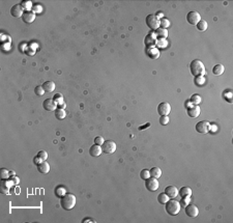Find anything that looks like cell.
<instances>
[{"mask_svg":"<svg viewBox=\"0 0 233 223\" xmlns=\"http://www.w3.org/2000/svg\"><path fill=\"white\" fill-rule=\"evenodd\" d=\"M53 101L55 102L56 105L59 106L63 103V97H62V94H60V93H56L54 96V98H53Z\"/></svg>","mask_w":233,"mask_h":223,"instance_id":"4dcf8cb0","label":"cell"},{"mask_svg":"<svg viewBox=\"0 0 233 223\" xmlns=\"http://www.w3.org/2000/svg\"><path fill=\"white\" fill-rule=\"evenodd\" d=\"M157 38H155L154 33H150L145 38V41H144V44L147 48H154V46L157 45Z\"/></svg>","mask_w":233,"mask_h":223,"instance_id":"4fadbf2b","label":"cell"},{"mask_svg":"<svg viewBox=\"0 0 233 223\" xmlns=\"http://www.w3.org/2000/svg\"><path fill=\"white\" fill-rule=\"evenodd\" d=\"M154 35H155V38H159V40H166V38H168V30L165 28L160 27L155 30Z\"/></svg>","mask_w":233,"mask_h":223,"instance_id":"e0dca14e","label":"cell"},{"mask_svg":"<svg viewBox=\"0 0 233 223\" xmlns=\"http://www.w3.org/2000/svg\"><path fill=\"white\" fill-rule=\"evenodd\" d=\"M24 9L22 8L21 4H15V5L11 8V15L14 18H20L23 16Z\"/></svg>","mask_w":233,"mask_h":223,"instance_id":"7c38bea8","label":"cell"},{"mask_svg":"<svg viewBox=\"0 0 233 223\" xmlns=\"http://www.w3.org/2000/svg\"><path fill=\"white\" fill-rule=\"evenodd\" d=\"M204 82H205V79H204V77H203V76H198V77H196V79H195V84H196L197 86L203 85V84H204Z\"/></svg>","mask_w":233,"mask_h":223,"instance_id":"d6a6232c","label":"cell"},{"mask_svg":"<svg viewBox=\"0 0 233 223\" xmlns=\"http://www.w3.org/2000/svg\"><path fill=\"white\" fill-rule=\"evenodd\" d=\"M190 199H191V197H183V199H181V202L179 203H180V205H183V207L186 208V205H189V202H190Z\"/></svg>","mask_w":233,"mask_h":223,"instance_id":"60d3db41","label":"cell"},{"mask_svg":"<svg viewBox=\"0 0 233 223\" xmlns=\"http://www.w3.org/2000/svg\"><path fill=\"white\" fill-rule=\"evenodd\" d=\"M11 186H13V185H11L9 181L2 180V182H1V188H0V191H1L2 194H8L9 190H11Z\"/></svg>","mask_w":233,"mask_h":223,"instance_id":"d6986e66","label":"cell"},{"mask_svg":"<svg viewBox=\"0 0 233 223\" xmlns=\"http://www.w3.org/2000/svg\"><path fill=\"white\" fill-rule=\"evenodd\" d=\"M33 11H34V14H35V13H42L43 7L40 6V4H35V5L33 6Z\"/></svg>","mask_w":233,"mask_h":223,"instance_id":"ee69618b","label":"cell"},{"mask_svg":"<svg viewBox=\"0 0 233 223\" xmlns=\"http://www.w3.org/2000/svg\"><path fill=\"white\" fill-rule=\"evenodd\" d=\"M157 46H159L160 48H166L168 46V42L167 40H157Z\"/></svg>","mask_w":233,"mask_h":223,"instance_id":"f35d334b","label":"cell"},{"mask_svg":"<svg viewBox=\"0 0 233 223\" xmlns=\"http://www.w3.org/2000/svg\"><path fill=\"white\" fill-rule=\"evenodd\" d=\"M165 205H166V212L168 213L169 215H171V216H175V215H177L180 212L181 205L180 203H179V202L171 199V200H168Z\"/></svg>","mask_w":233,"mask_h":223,"instance_id":"3957f363","label":"cell"},{"mask_svg":"<svg viewBox=\"0 0 233 223\" xmlns=\"http://www.w3.org/2000/svg\"><path fill=\"white\" fill-rule=\"evenodd\" d=\"M190 102L193 105H195V106H198L199 104L201 103V97L199 96L198 93H195V94H193V96L191 97V99H190Z\"/></svg>","mask_w":233,"mask_h":223,"instance_id":"83f0119b","label":"cell"},{"mask_svg":"<svg viewBox=\"0 0 233 223\" xmlns=\"http://www.w3.org/2000/svg\"><path fill=\"white\" fill-rule=\"evenodd\" d=\"M54 112H55V117H56L57 120H63L65 116H66V112L64 111V109L57 108Z\"/></svg>","mask_w":233,"mask_h":223,"instance_id":"484cf974","label":"cell"},{"mask_svg":"<svg viewBox=\"0 0 233 223\" xmlns=\"http://www.w3.org/2000/svg\"><path fill=\"white\" fill-rule=\"evenodd\" d=\"M33 162H34V163L36 164V165H38V164H40V162H43V161H42V160H40V158H38V157H37V156H36V157H35V158H34V159H33Z\"/></svg>","mask_w":233,"mask_h":223,"instance_id":"f6af8a7d","label":"cell"},{"mask_svg":"<svg viewBox=\"0 0 233 223\" xmlns=\"http://www.w3.org/2000/svg\"><path fill=\"white\" fill-rule=\"evenodd\" d=\"M9 182H11V184L14 186V185H18L20 180H19V178H17V176H13V178H9Z\"/></svg>","mask_w":233,"mask_h":223,"instance_id":"7bdbcfd3","label":"cell"},{"mask_svg":"<svg viewBox=\"0 0 233 223\" xmlns=\"http://www.w3.org/2000/svg\"><path fill=\"white\" fill-rule=\"evenodd\" d=\"M104 142H105V140H104L103 137L98 136V137L94 138V143H95V144H98V145H103Z\"/></svg>","mask_w":233,"mask_h":223,"instance_id":"b9f144b4","label":"cell"},{"mask_svg":"<svg viewBox=\"0 0 233 223\" xmlns=\"http://www.w3.org/2000/svg\"><path fill=\"white\" fill-rule=\"evenodd\" d=\"M43 107L46 111L52 112V111H55L57 109V105L55 104V102L53 101V99H46V100L43 102Z\"/></svg>","mask_w":233,"mask_h":223,"instance_id":"30bf717a","label":"cell"},{"mask_svg":"<svg viewBox=\"0 0 233 223\" xmlns=\"http://www.w3.org/2000/svg\"><path fill=\"white\" fill-rule=\"evenodd\" d=\"M171 112V106L168 102H162L157 106V113L160 115H168Z\"/></svg>","mask_w":233,"mask_h":223,"instance_id":"9c48e42d","label":"cell"},{"mask_svg":"<svg viewBox=\"0 0 233 223\" xmlns=\"http://www.w3.org/2000/svg\"><path fill=\"white\" fill-rule=\"evenodd\" d=\"M37 170L40 171V173H43V174L48 173V172L50 171V165H49V163H48V162H46V161L40 162V163L37 165Z\"/></svg>","mask_w":233,"mask_h":223,"instance_id":"ffe728a7","label":"cell"},{"mask_svg":"<svg viewBox=\"0 0 233 223\" xmlns=\"http://www.w3.org/2000/svg\"><path fill=\"white\" fill-rule=\"evenodd\" d=\"M160 26H162V28H168L170 26V22L168 19H162L161 21H160Z\"/></svg>","mask_w":233,"mask_h":223,"instance_id":"d590c367","label":"cell"},{"mask_svg":"<svg viewBox=\"0 0 233 223\" xmlns=\"http://www.w3.org/2000/svg\"><path fill=\"white\" fill-rule=\"evenodd\" d=\"M102 152H103V149H102V146L101 145L95 144V143L92 145V146H90V149H89V154H90L92 157L101 156Z\"/></svg>","mask_w":233,"mask_h":223,"instance_id":"2e32d148","label":"cell"},{"mask_svg":"<svg viewBox=\"0 0 233 223\" xmlns=\"http://www.w3.org/2000/svg\"><path fill=\"white\" fill-rule=\"evenodd\" d=\"M186 21L191 24V25H197L199 22L201 21V16L198 11H192L186 15Z\"/></svg>","mask_w":233,"mask_h":223,"instance_id":"52a82bcc","label":"cell"},{"mask_svg":"<svg viewBox=\"0 0 233 223\" xmlns=\"http://www.w3.org/2000/svg\"><path fill=\"white\" fill-rule=\"evenodd\" d=\"M102 149H103V152H105V154L111 155L115 152L116 149H117V145H116L115 142L112 141V140H107V141L104 142L103 145H102Z\"/></svg>","mask_w":233,"mask_h":223,"instance_id":"5b68a950","label":"cell"},{"mask_svg":"<svg viewBox=\"0 0 233 223\" xmlns=\"http://www.w3.org/2000/svg\"><path fill=\"white\" fill-rule=\"evenodd\" d=\"M1 179L2 180H7L9 179V171L5 168H1Z\"/></svg>","mask_w":233,"mask_h":223,"instance_id":"e575fe53","label":"cell"},{"mask_svg":"<svg viewBox=\"0 0 233 223\" xmlns=\"http://www.w3.org/2000/svg\"><path fill=\"white\" fill-rule=\"evenodd\" d=\"M60 205L65 211H70L76 205V196L72 193H65L60 199Z\"/></svg>","mask_w":233,"mask_h":223,"instance_id":"6da1fadb","label":"cell"},{"mask_svg":"<svg viewBox=\"0 0 233 223\" xmlns=\"http://www.w3.org/2000/svg\"><path fill=\"white\" fill-rule=\"evenodd\" d=\"M169 117L168 115H161V117H160V123L163 126H166L167 123H169Z\"/></svg>","mask_w":233,"mask_h":223,"instance_id":"74e56055","label":"cell"},{"mask_svg":"<svg viewBox=\"0 0 233 223\" xmlns=\"http://www.w3.org/2000/svg\"><path fill=\"white\" fill-rule=\"evenodd\" d=\"M91 221H93L92 219H87V220H84L83 222H91Z\"/></svg>","mask_w":233,"mask_h":223,"instance_id":"bcb514c9","label":"cell"},{"mask_svg":"<svg viewBox=\"0 0 233 223\" xmlns=\"http://www.w3.org/2000/svg\"><path fill=\"white\" fill-rule=\"evenodd\" d=\"M165 193H166L169 198H174L178 195V189L175 186H168L165 189Z\"/></svg>","mask_w":233,"mask_h":223,"instance_id":"9a60e30c","label":"cell"},{"mask_svg":"<svg viewBox=\"0 0 233 223\" xmlns=\"http://www.w3.org/2000/svg\"><path fill=\"white\" fill-rule=\"evenodd\" d=\"M186 214L191 218H195V217L198 216L199 210L195 205H192V203H190V205H188L186 207Z\"/></svg>","mask_w":233,"mask_h":223,"instance_id":"8fae6325","label":"cell"},{"mask_svg":"<svg viewBox=\"0 0 233 223\" xmlns=\"http://www.w3.org/2000/svg\"><path fill=\"white\" fill-rule=\"evenodd\" d=\"M145 187L148 191H157L159 189V181L157 179L155 178H152V176H149L147 180H145Z\"/></svg>","mask_w":233,"mask_h":223,"instance_id":"8992f818","label":"cell"},{"mask_svg":"<svg viewBox=\"0 0 233 223\" xmlns=\"http://www.w3.org/2000/svg\"><path fill=\"white\" fill-rule=\"evenodd\" d=\"M200 113H201V109H200L199 106L194 105V106H192L191 108L188 109V115L192 118L197 117V116L200 115Z\"/></svg>","mask_w":233,"mask_h":223,"instance_id":"ac0fdd59","label":"cell"},{"mask_svg":"<svg viewBox=\"0 0 233 223\" xmlns=\"http://www.w3.org/2000/svg\"><path fill=\"white\" fill-rule=\"evenodd\" d=\"M150 176V171L149 169H143V170L140 172V178L142 179V180H147Z\"/></svg>","mask_w":233,"mask_h":223,"instance_id":"1f68e13d","label":"cell"},{"mask_svg":"<svg viewBox=\"0 0 233 223\" xmlns=\"http://www.w3.org/2000/svg\"><path fill=\"white\" fill-rule=\"evenodd\" d=\"M225 69H224V65L222 64H217L213 67L212 69V74L215 75V76H220V75H222L223 73H224Z\"/></svg>","mask_w":233,"mask_h":223,"instance_id":"d4e9b609","label":"cell"},{"mask_svg":"<svg viewBox=\"0 0 233 223\" xmlns=\"http://www.w3.org/2000/svg\"><path fill=\"white\" fill-rule=\"evenodd\" d=\"M190 70L193 76H203L205 74V67L200 59H194L190 64Z\"/></svg>","mask_w":233,"mask_h":223,"instance_id":"7a4b0ae2","label":"cell"},{"mask_svg":"<svg viewBox=\"0 0 233 223\" xmlns=\"http://www.w3.org/2000/svg\"><path fill=\"white\" fill-rule=\"evenodd\" d=\"M178 194L181 197H191L192 196V189L190 187H183L180 190H178Z\"/></svg>","mask_w":233,"mask_h":223,"instance_id":"603a6c76","label":"cell"},{"mask_svg":"<svg viewBox=\"0 0 233 223\" xmlns=\"http://www.w3.org/2000/svg\"><path fill=\"white\" fill-rule=\"evenodd\" d=\"M55 193H56V196H58V197H62V196L65 194V190H64L63 188L59 187V188H57L56 190H55Z\"/></svg>","mask_w":233,"mask_h":223,"instance_id":"ab89813d","label":"cell"},{"mask_svg":"<svg viewBox=\"0 0 233 223\" xmlns=\"http://www.w3.org/2000/svg\"><path fill=\"white\" fill-rule=\"evenodd\" d=\"M196 26H197V29H198L199 31H205L206 29H207V27H208V24H207V22H206V21L201 20Z\"/></svg>","mask_w":233,"mask_h":223,"instance_id":"f1b7e54d","label":"cell"},{"mask_svg":"<svg viewBox=\"0 0 233 223\" xmlns=\"http://www.w3.org/2000/svg\"><path fill=\"white\" fill-rule=\"evenodd\" d=\"M21 6H22V8H23L25 11H30V9L33 7L32 2H31V1H26V0H24V1L21 2Z\"/></svg>","mask_w":233,"mask_h":223,"instance_id":"4316f807","label":"cell"},{"mask_svg":"<svg viewBox=\"0 0 233 223\" xmlns=\"http://www.w3.org/2000/svg\"><path fill=\"white\" fill-rule=\"evenodd\" d=\"M147 56L150 57L151 59H157L160 57V51L157 48H147L146 50Z\"/></svg>","mask_w":233,"mask_h":223,"instance_id":"44dd1931","label":"cell"},{"mask_svg":"<svg viewBox=\"0 0 233 223\" xmlns=\"http://www.w3.org/2000/svg\"><path fill=\"white\" fill-rule=\"evenodd\" d=\"M196 131L198 133L201 134H206L210 131V123L206 120H202V122H199L196 125Z\"/></svg>","mask_w":233,"mask_h":223,"instance_id":"ba28073f","label":"cell"},{"mask_svg":"<svg viewBox=\"0 0 233 223\" xmlns=\"http://www.w3.org/2000/svg\"><path fill=\"white\" fill-rule=\"evenodd\" d=\"M22 20H23L25 23H32L33 21L35 20V14L34 11H24L23 16H22Z\"/></svg>","mask_w":233,"mask_h":223,"instance_id":"5bb4252c","label":"cell"},{"mask_svg":"<svg viewBox=\"0 0 233 223\" xmlns=\"http://www.w3.org/2000/svg\"><path fill=\"white\" fill-rule=\"evenodd\" d=\"M160 21L161 19L157 18L155 15H148L146 17V25L152 30H157V28H160Z\"/></svg>","mask_w":233,"mask_h":223,"instance_id":"277c9868","label":"cell"},{"mask_svg":"<svg viewBox=\"0 0 233 223\" xmlns=\"http://www.w3.org/2000/svg\"><path fill=\"white\" fill-rule=\"evenodd\" d=\"M157 200H159L160 203H162V205H165L167 202L169 200V197L167 196L166 193H161V194H159V196H157Z\"/></svg>","mask_w":233,"mask_h":223,"instance_id":"f546056e","label":"cell"},{"mask_svg":"<svg viewBox=\"0 0 233 223\" xmlns=\"http://www.w3.org/2000/svg\"><path fill=\"white\" fill-rule=\"evenodd\" d=\"M37 157L42 160V161H46V160L48 159V152L46 151H40V152H38Z\"/></svg>","mask_w":233,"mask_h":223,"instance_id":"836d02e7","label":"cell"},{"mask_svg":"<svg viewBox=\"0 0 233 223\" xmlns=\"http://www.w3.org/2000/svg\"><path fill=\"white\" fill-rule=\"evenodd\" d=\"M44 93H45V90L43 88V85H38L34 88V93L36 96H43Z\"/></svg>","mask_w":233,"mask_h":223,"instance_id":"8d00e7d4","label":"cell"},{"mask_svg":"<svg viewBox=\"0 0 233 223\" xmlns=\"http://www.w3.org/2000/svg\"><path fill=\"white\" fill-rule=\"evenodd\" d=\"M43 88L46 93H52L55 90V83L53 81H46L43 84Z\"/></svg>","mask_w":233,"mask_h":223,"instance_id":"7402d4cb","label":"cell"},{"mask_svg":"<svg viewBox=\"0 0 233 223\" xmlns=\"http://www.w3.org/2000/svg\"><path fill=\"white\" fill-rule=\"evenodd\" d=\"M149 171H150V176H152V178H155V179L161 178L162 170H161V168H159V167H152Z\"/></svg>","mask_w":233,"mask_h":223,"instance_id":"cb8c5ba5","label":"cell"}]
</instances>
